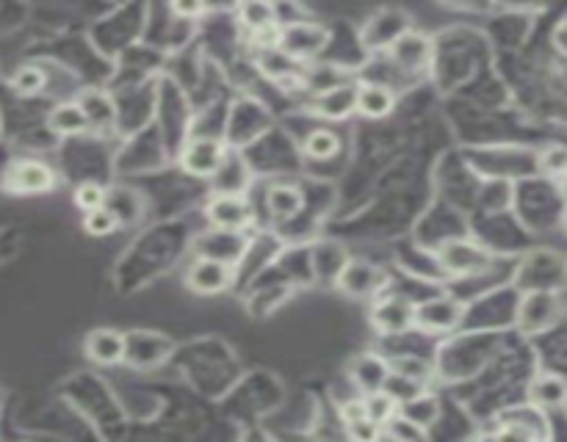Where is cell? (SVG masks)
<instances>
[{
	"label": "cell",
	"mask_w": 567,
	"mask_h": 442,
	"mask_svg": "<svg viewBox=\"0 0 567 442\" xmlns=\"http://www.w3.org/2000/svg\"><path fill=\"white\" fill-rule=\"evenodd\" d=\"M338 150H341V139H338L335 130L319 128L305 139V152H308V158H313V161H327L332 155H338Z\"/></svg>",
	"instance_id": "obj_24"
},
{
	"label": "cell",
	"mask_w": 567,
	"mask_h": 442,
	"mask_svg": "<svg viewBox=\"0 0 567 442\" xmlns=\"http://www.w3.org/2000/svg\"><path fill=\"white\" fill-rule=\"evenodd\" d=\"M559 318V299L551 291H529L520 302L518 324L523 332H543Z\"/></svg>",
	"instance_id": "obj_7"
},
{
	"label": "cell",
	"mask_w": 567,
	"mask_h": 442,
	"mask_svg": "<svg viewBox=\"0 0 567 442\" xmlns=\"http://www.w3.org/2000/svg\"><path fill=\"white\" fill-rule=\"evenodd\" d=\"M382 390L388 393L399 407H402L404 401H413L415 396H421L424 393V382H418V379H413V376H404V373H396L390 371L388 376H385V384H382Z\"/></svg>",
	"instance_id": "obj_23"
},
{
	"label": "cell",
	"mask_w": 567,
	"mask_h": 442,
	"mask_svg": "<svg viewBox=\"0 0 567 442\" xmlns=\"http://www.w3.org/2000/svg\"><path fill=\"white\" fill-rule=\"evenodd\" d=\"M45 83H48V75L42 67H34V64H28V67H20V70L14 72L12 78V86L14 92L23 94V97H34L45 89Z\"/></svg>",
	"instance_id": "obj_25"
},
{
	"label": "cell",
	"mask_w": 567,
	"mask_h": 442,
	"mask_svg": "<svg viewBox=\"0 0 567 442\" xmlns=\"http://www.w3.org/2000/svg\"><path fill=\"white\" fill-rule=\"evenodd\" d=\"M393 105H396V97H393L388 86H382V83H363V86H357L355 111H360L363 117L385 119L393 111Z\"/></svg>",
	"instance_id": "obj_15"
},
{
	"label": "cell",
	"mask_w": 567,
	"mask_h": 442,
	"mask_svg": "<svg viewBox=\"0 0 567 442\" xmlns=\"http://www.w3.org/2000/svg\"><path fill=\"white\" fill-rule=\"evenodd\" d=\"M346 431H349V437H355V440H377V437H382V426L374 423L368 415L366 418L349 420V423H346Z\"/></svg>",
	"instance_id": "obj_32"
},
{
	"label": "cell",
	"mask_w": 567,
	"mask_h": 442,
	"mask_svg": "<svg viewBox=\"0 0 567 442\" xmlns=\"http://www.w3.org/2000/svg\"><path fill=\"white\" fill-rule=\"evenodd\" d=\"M48 125L59 136H81L89 130V119L83 114L81 103H59L50 111Z\"/></svg>",
	"instance_id": "obj_17"
},
{
	"label": "cell",
	"mask_w": 567,
	"mask_h": 442,
	"mask_svg": "<svg viewBox=\"0 0 567 442\" xmlns=\"http://www.w3.org/2000/svg\"><path fill=\"white\" fill-rule=\"evenodd\" d=\"M390 371L396 373H404V376H413L418 382H429V376H432V368H429V362L418 360V357H399V360H390Z\"/></svg>",
	"instance_id": "obj_31"
},
{
	"label": "cell",
	"mask_w": 567,
	"mask_h": 442,
	"mask_svg": "<svg viewBox=\"0 0 567 442\" xmlns=\"http://www.w3.org/2000/svg\"><path fill=\"white\" fill-rule=\"evenodd\" d=\"M554 42H556V47H559V50H562V53H565V56H567V23L556 28Z\"/></svg>",
	"instance_id": "obj_35"
},
{
	"label": "cell",
	"mask_w": 567,
	"mask_h": 442,
	"mask_svg": "<svg viewBox=\"0 0 567 442\" xmlns=\"http://www.w3.org/2000/svg\"><path fill=\"white\" fill-rule=\"evenodd\" d=\"M172 12L180 20H197L205 12V0H172Z\"/></svg>",
	"instance_id": "obj_33"
},
{
	"label": "cell",
	"mask_w": 567,
	"mask_h": 442,
	"mask_svg": "<svg viewBox=\"0 0 567 442\" xmlns=\"http://www.w3.org/2000/svg\"><path fill=\"white\" fill-rule=\"evenodd\" d=\"M266 205H269V210H272L277 219H291V216H296V213L302 210L305 197H302V191L296 186L280 183V186H274L272 191H269Z\"/></svg>",
	"instance_id": "obj_20"
},
{
	"label": "cell",
	"mask_w": 567,
	"mask_h": 442,
	"mask_svg": "<svg viewBox=\"0 0 567 442\" xmlns=\"http://www.w3.org/2000/svg\"><path fill=\"white\" fill-rule=\"evenodd\" d=\"M537 166H540V172L548 177H554V180H565L567 177V147L562 144H551V147H545L540 155H537Z\"/></svg>",
	"instance_id": "obj_27"
},
{
	"label": "cell",
	"mask_w": 567,
	"mask_h": 442,
	"mask_svg": "<svg viewBox=\"0 0 567 442\" xmlns=\"http://www.w3.org/2000/svg\"><path fill=\"white\" fill-rule=\"evenodd\" d=\"M75 205H78L83 213L103 208V205H106V188L95 183V180H86V183L75 188Z\"/></svg>",
	"instance_id": "obj_30"
},
{
	"label": "cell",
	"mask_w": 567,
	"mask_h": 442,
	"mask_svg": "<svg viewBox=\"0 0 567 442\" xmlns=\"http://www.w3.org/2000/svg\"><path fill=\"white\" fill-rule=\"evenodd\" d=\"M363 404H366V415L374 423H379V426H385L396 412H399V404L393 401V398L385 393V390H374V393H366V398H363Z\"/></svg>",
	"instance_id": "obj_26"
},
{
	"label": "cell",
	"mask_w": 567,
	"mask_h": 442,
	"mask_svg": "<svg viewBox=\"0 0 567 442\" xmlns=\"http://www.w3.org/2000/svg\"><path fill=\"white\" fill-rule=\"evenodd\" d=\"M78 103H81L83 114L89 119V130H103L114 125L117 111H114V103H111L103 92H86Z\"/></svg>",
	"instance_id": "obj_19"
},
{
	"label": "cell",
	"mask_w": 567,
	"mask_h": 442,
	"mask_svg": "<svg viewBox=\"0 0 567 442\" xmlns=\"http://www.w3.org/2000/svg\"><path fill=\"white\" fill-rule=\"evenodd\" d=\"M440 268L454 277H476L490 268V255L473 241H449L440 246Z\"/></svg>",
	"instance_id": "obj_2"
},
{
	"label": "cell",
	"mask_w": 567,
	"mask_h": 442,
	"mask_svg": "<svg viewBox=\"0 0 567 442\" xmlns=\"http://www.w3.org/2000/svg\"><path fill=\"white\" fill-rule=\"evenodd\" d=\"M357 108V86L349 81H341L324 89V92H316V100H313V111L324 119H346L352 111Z\"/></svg>",
	"instance_id": "obj_10"
},
{
	"label": "cell",
	"mask_w": 567,
	"mask_h": 442,
	"mask_svg": "<svg viewBox=\"0 0 567 442\" xmlns=\"http://www.w3.org/2000/svg\"><path fill=\"white\" fill-rule=\"evenodd\" d=\"M565 409H567V404H565Z\"/></svg>",
	"instance_id": "obj_37"
},
{
	"label": "cell",
	"mask_w": 567,
	"mask_h": 442,
	"mask_svg": "<svg viewBox=\"0 0 567 442\" xmlns=\"http://www.w3.org/2000/svg\"><path fill=\"white\" fill-rule=\"evenodd\" d=\"M238 17L247 25L252 34L277 28V6L274 0H241L238 3Z\"/></svg>",
	"instance_id": "obj_18"
},
{
	"label": "cell",
	"mask_w": 567,
	"mask_h": 442,
	"mask_svg": "<svg viewBox=\"0 0 567 442\" xmlns=\"http://www.w3.org/2000/svg\"><path fill=\"white\" fill-rule=\"evenodd\" d=\"M233 282V266L216 257H200L189 268V288L202 296L222 293Z\"/></svg>",
	"instance_id": "obj_6"
},
{
	"label": "cell",
	"mask_w": 567,
	"mask_h": 442,
	"mask_svg": "<svg viewBox=\"0 0 567 442\" xmlns=\"http://www.w3.org/2000/svg\"><path fill=\"white\" fill-rule=\"evenodd\" d=\"M562 186H565V194H567V177H565V180H562Z\"/></svg>",
	"instance_id": "obj_36"
},
{
	"label": "cell",
	"mask_w": 567,
	"mask_h": 442,
	"mask_svg": "<svg viewBox=\"0 0 567 442\" xmlns=\"http://www.w3.org/2000/svg\"><path fill=\"white\" fill-rule=\"evenodd\" d=\"M390 56L399 64V70L415 72L424 67L429 56H432V45L429 39L421 34H402L393 39V47H390Z\"/></svg>",
	"instance_id": "obj_12"
},
{
	"label": "cell",
	"mask_w": 567,
	"mask_h": 442,
	"mask_svg": "<svg viewBox=\"0 0 567 442\" xmlns=\"http://www.w3.org/2000/svg\"><path fill=\"white\" fill-rule=\"evenodd\" d=\"M327 28H321L316 23H283L280 25V34H277V47L285 50L294 61L299 59H313L319 56L321 50L327 47Z\"/></svg>",
	"instance_id": "obj_1"
},
{
	"label": "cell",
	"mask_w": 567,
	"mask_h": 442,
	"mask_svg": "<svg viewBox=\"0 0 567 442\" xmlns=\"http://www.w3.org/2000/svg\"><path fill=\"white\" fill-rule=\"evenodd\" d=\"M117 227H119L117 216H114L106 205H103V208L89 210L86 219H83V230L89 235H95V238H106V235L114 233Z\"/></svg>",
	"instance_id": "obj_28"
},
{
	"label": "cell",
	"mask_w": 567,
	"mask_h": 442,
	"mask_svg": "<svg viewBox=\"0 0 567 442\" xmlns=\"http://www.w3.org/2000/svg\"><path fill=\"white\" fill-rule=\"evenodd\" d=\"M382 434H388L393 440H424L426 437V429L421 426H415L413 420H407L402 412H396L393 418L382 426Z\"/></svg>",
	"instance_id": "obj_29"
},
{
	"label": "cell",
	"mask_w": 567,
	"mask_h": 442,
	"mask_svg": "<svg viewBox=\"0 0 567 442\" xmlns=\"http://www.w3.org/2000/svg\"><path fill=\"white\" fill-rule=\"evenodd\" d=\"M86 351L97 365H117L125 360V335L114 329H97L86 340Z\"/></svg>",
	"instance_id": "obj_14"
},
{
	"label": "cell",
	"mask_w": 567,
	"mask_h": 442,
	"mask_svg": "<svg viewBox=\"0 0 567 442\" xmlns=\"http://www.w3.org/2000/svg\"><path fill=\"white\" fill-rule=\"evenodd\" d=\"M56 186V175L48 163L42 161H17L3 175V188L12 194H48Z\"/></svg>",
	"instance_id": "obj_3"
},
{
	"label": "cell",
	"mask_w": 567,
	"mask_h": 442,
	"mask_svg": "<svg viewBox=\"0 0 567 442\" xmlns=\"http://www.w3.org/2000/svg\"><path fill=\"white\" fill-rule=\"evenodd\" d=\"M208 219L216 230H225V233H241L252 221V205L247 199L238 197L236 191H225V194H216L208 205Z\"/></svg>",
	"instance_id": "obj_4"
},
{
	"label": "cell",
	"mask_w": 567,
	"mask_h": 442,
	"mask_svg": "<svg viewBox=\"0 0 567 442\" xmlns=\"http://www.w3.org/2000/svg\"><path fill=\"white\" fill-rule=\"evenodd\" d=\"M183 169L194 177H213L225 166V147L216 139H191L183 150Z\"/></svg>",
	"instance_id": "obj_5"
},
{
	"label": "cell",
	"mask_w": 567,
	"mask_h": 442,
	"mask_svg": "<svg viewBox=\"0 0 567 442\" xmlns=\"http://www.w3.org/2000/svg\"><path fill=\"white\" fill-rule=\"evenodd\" d=\"M529 401L540 409H562L567 404V379L559 373H540L529 384Z\"/></svg>",
	"instance_id": "obj_13"
},
{
	"label": "cell",
	"mask_w": 567,
	"mask_h": 442,
	"mask_svg": "<svg viewBox=\"0 0 567 442\" xmlns=\"http://www.w3.org/2000/svg\"><path fill=\"white\" fill-rule=\"evenodd\" d=\"M462 307L454 299H432V302L415 307V326L429 332H446L460 324Z\"/></svg>",
	"instance_id": "obj_11"
},
{
	"label": "cell",
	"mask_w": 567,
	"mask_h": 442,
	"mask_svg": "<svg viewBox=\"0 0 567 442\" xmlns=\"http://www.w3.org/2000/svg\"><path fill=\"white\" fill-rule=\"evenodd\" d=\"M501 6H507V9H518V12H526V9H540L543 6V0H498Z\"/></svg>",
	"instance_id": "obj_34"
},
{
	"label": "cell",
	"mask_w": 567,
	"mask_h": 442,
	"mask_svg": "<svg viewBox=\"0 0 567 442\" xmlns=\"http://www.w3.org/2000/svg\"><path fill=\"white\" fill-rule=\"evenodd\" d=\"M390 373V365L382 357H374V354H366V357H357L352 362V379L355 384L363 390V393H374V390H382L385 384V376Z\"/></svg>",
	"instance_id": "obj_16"
},
{
	"label": "cell",
	"mask_w": 567,
	"mask_h": 442,
	"mask_svg": "<svg viewBox=\"0 0 567 442\" xmlns=\"http://www.w3.org/2000/svg\"><path fill=\"white\" fill-rule=\"evenodd\" d=\"M258 64H260V70L266 72L269 78H274V81H283V78H288V75H294L296 72L294 59H291L285 50H280L277 45L260 47Z\"/></svg>",
	"instance_id": "obj_22"
},
{
	"label": "cell",
	"mask_w": 567,
	"mask_h": 442,
	"mask_svg": "<svg viewBox=\"0 0 567 442\" xmlns=\"http://www.w3.org/2000/svg\"><path fill=\"white\" fill-rule=\"evenodd\" d=\"M399 412H402L407 420H413L415 426L429 429V426L438 420L440 404H438V398L429 396V393L424 390V393H421V396H415L413 401H404L402 407H399Z\"/></svg>",
	"instance_id": "obj_21"
},
{
	"label": "cell",
	"mask_w": 567,
	"mask_h": 442,
	"mask_svg": "<svg viewBox=\"0 0 567 442\" xmlns=\"http://www.w3.org/2000/svg\"><path fill=\"white\" fill-rule=\"evenodd\" d=\"M371 324L377 326L382 335H399L415 326V307L402 296H388L374 307Z\"/></svg>",
	"instance_id": "obj_9"
},
{
	"label": "cell",
	"mask_w": 567,
	"mask_h": 442,
	"mask_svg": "<svg viewBox=\"0 0 567 442\" xmlns=\"http://www.w3.org/2000/svg\"><path fill=\"white\" fill-rule=\"evenodd\" d=\"M338 285H341L343 293L366 299V296H374L385 285V271H379L377 266H368V263H360V260H352V263L346 260L341 271H338Z\"/></svg>",
	"instance_id": "obj_8"
}]
</instances>
